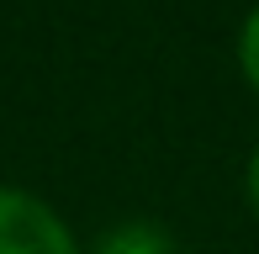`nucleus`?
Masks as SVG:
<instances>
[{"label":"nucleus","instance_id":"obj_1","mask_svg":"<svg viewBox=\"0 0 259 254\" xmlns=\"http://www.w3.org/2000/svg\"><path fill=\"white\" fill-rule=\"evenodd\" d=\"M0 254H74V238L37 196L0 186Z\"/></svg>","mask_w":259,"mask_h":254},{"label":"nucleus","instance_id":"obj_2","mask_svg":"<svg viewBox=\"0 0 259 254\" xmlns=\"http://www.w3.org/2000/svg\"><path fill=\"white\" fill-rule=\"evenodd\" d=\"M101 254H175V249H169V238H164L159 228L127 223V228H116V233L101 244Z\"/></svg>","mask_w":259,"mask_h":254},{"label":"nucleus","instance_id":"obj_3","mask_svg":"<svg viewBox=\"0 0 259 254\" xmlns=\"http://www.w3.org/2000/svg\"><path fill=\"white\" fill-rule=\"evenodd\" d=\"M238 59H243V74H249V85L259 90V6L249 11V21H243V37H238Z\"/></svg>","mask_w":259,"mask_h":254},{"label":"nucleus","instance_id":"obj_4","mask_svg":"<svg viewBox=\"0 0 259 254\" xmlns=\"http://www.w3.org/2000/svg\"><path fill=\"white\" fill-rule=\"evenodd\" d=\"M249 201H254V212H259V148H254V159H249Z\"/></svg>","mask_w":259,"mask_h":254}]
</instances>
